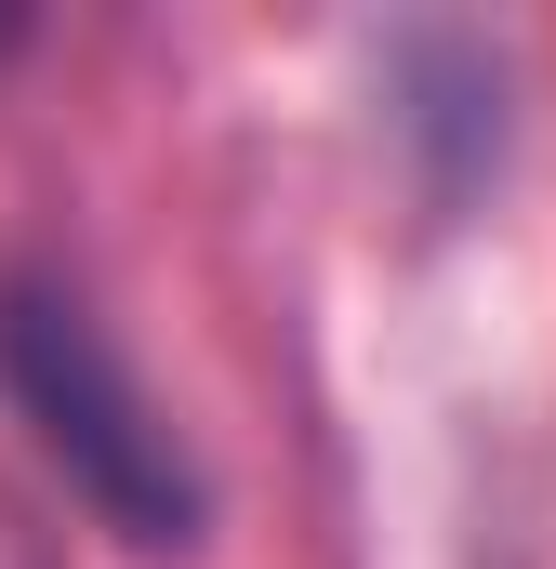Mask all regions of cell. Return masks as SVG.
<instances>
[{
	"instance_id": "obj_1",
	"label": "cell",
	"mask_w": 556,
	"mask_h": 569,
	"mask_svg": "<svg viewBox=\"0 0 556 569\" xmlns=\"http://www.w3.org/2000/svg\"><path fill=\"white\" fill-rule=\"evenodd\" d=\"M0 385H13V411L40 425V450L80 477V503L107 530H133V543H186L199 530V477H186L172 425L146 411L133 358L107 345V318L80 291H53V279L0 291Z\"/></svg>"
}]
</instances>
